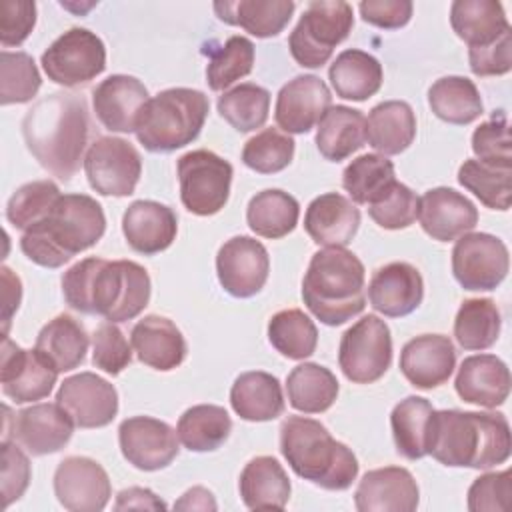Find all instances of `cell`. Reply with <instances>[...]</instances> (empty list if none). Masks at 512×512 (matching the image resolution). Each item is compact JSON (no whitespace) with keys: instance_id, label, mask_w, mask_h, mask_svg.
<instances>
[{"instance_id":"20","label":"cell","mask_w":512,"mask_h":512,"mask_svg":"<svg viewBox=\"0 0 512 512\" xmlns=\"http://www.w3.org/2000/svg\"><path fill=\"white\" fill-rule=\"evenodd\" d=\"M332 104V94L322 78L302 74L288 80L278 96L274 120L286 134L310 132Z\"/></svg>"},{"instance_id":"59","label":"cell","mask_w":512,"mask_h":512,"mask_svg":"<svg viewBox=\"0 0 512 512\" xmlns=\"http://www.w3.org/2000/svg\"><path fill=\"white\" fill-rule=\"evenodd\" d=\"M358 10L364 22L376 28L396 30L410 22L414 6L408 0H364L358 4Z\"/></svg>"},{"instance_id":"28","label":"cell","mask_w":512,"mask_h":512,"mask_svg":"<svg viewBox=\"0 0 512 512\" xmlns=\"http://www.w3.org/2000/svg\"><path fill=\"white\" fill-rule=\"evenodd\" d=\"M454 388L468 404L496 408L508 400L510 370L494 354H474L462 360Z\"/></svg>"},{"instance_id":"30","label":"cell","mask_w":512,"mask_h":512,"mask_svg":"<svg viewBox=\"0 0 512 512\" xmlns=\"http://www.w3.org/2000/svg\"><path fill=\"white\" fill-rule=\"evenodd\" d=\"M240 498L250 510H284L290 500V478L272 456L252 458L238 480Z\"/></svg>"},{"instance_id":"8","label":"cell","mask_w":512,"mask_h":512,"mask_svg":"<svg viewBox=\"0 0 512 512\" xmlns=\"http://www.w3.org/2000/svg\"><path fill=\"white\" fill-rule=\"evenodd\" d=\"M352 26L354 12L348 2H310L288 36L290 54L302 68H320Z\"/></svg>"},{"instance_id":"37","label":"cell","mask_w":512,"mask_h":512,"mask_svg":"<svg viewBox=\"0 0 512 512\" xmlns=\"http://www.w3.org/2000/svg\"><path fill=\"white\" fill-rule=\"evenodd\" d=\"M330 84L336 96L362 102L374 96L384 80L382 64L364 50H344L328 68Z\"/></svg>"},{"instance_id":"13","label":"cell","mask_w":512,"mask_h":512,"mask_svg":"<svg viewBox=\"0 0 512 512\" xmlns=\"http://www.w3.org/2000/svg\"><path fill=\"white\" fill-rule=\"evenodd\" d=\"M508 268V248L498 236L468 232L452 248V274L464 290H496L506 278Z\"/></svg>"},{"instance_id":"5","label":"cell","mask_w":512,"mask_h":512,"mask_svg":"<svg viewBox=\"0 0 512 512\" xmlns=\"http://www.w3.org/2000/svg\"><path fill=\"white\" fill-rule=\"evenodd\" d=\"M364 284L366 272L360 258L342 246H328L310 258L302 300L322 324L340 326L364 310Z\"/></svg>"},{"instance_id":"46","label":"cell","mask_w":512,"mask_h":512,"mask_svg":"<svg viewBox=\"0 0 512 512\" xmlns=\"http://www.w3.org/2000/svg\"><path fill=\"white\" fill-rule=\"evenodd\" d=\"M220 116L238 132L262 128L270 112V92L258 84L244 82L218 96Z\"/></svg>"},{"instance_id":"19","label":"cell","mask_w":512,"mask_h":512,"mask_svg":"<svg viewBox=\"0 0 512 512\" xmlns=\"http://www.w3.org/2000/svg\"><path fill=\"white\" fill-rule=\"evenodd\" d=\"M58 378L52 368L36 350H24L8 336L2 342L0 384L6 398L14 404H26L46 398Z\"/></svg>"},{"instance_id":"50","label":"cell","mask_w":512,"mask_h":512,"mask_svg":"<svg viewBox=\"0 0 512 512\" xmlns=\"http://www.w3.org/2000/svg\"><path fill=\"white\" fill-rule=\"evenodd\" d=\"M294 140L278 128H264L242 148V162L258 174H276L290 166L294 158Z\"/></svg>"},{"instance_id":"39","label":"cell","mask_w":512,"mask_h":512,"mask_svg":"<svg viewBox=\"0 0 512 512\" xmlns=\"http://www.w3.org/2000/svg\"><path fill=\"white\" fill-rule=\"evenodd\" d=\"M428 106L434 116L456 126L470 124L484 112L476 84L464 76L438 78L428 88Z\"/></svg>"},{"instance_id":"47","label":"cell","mask_w":512,"mask_h":512,"mask_svg":"<svg viewBox=\"0 0 512 512\" xmlns=\"http://www.w3.org/2000/svg\"><path fill=\"white\" fill-rule=\"evenodd\" d=\"M458 182L486 208L506 212L512 200V168H498L468 158L458 168Z\"/></svg>"},{"instance_id":"17","label":"cell","mask_w":512,"mask_h":512,"mask_svg":"<svg viewBox=\"0 0 512 512\" xmlns=\"http://www.w3.org/2000/svg\"><path fill=\"white\" fill-rule=\"evenodd\" d=\"M118 442L122 456L138 470H162L178 456L176 430L152 416H132L120 422Z\"/></svg>"},{"instance_id":"9","label":"cell","mask_w":512,"mask_h":512,"mask_svg":"<svg viewBox=\"0 0 512 512\" xmlns=\"http://www.w3.org/2000/svg\"><path fill=\"white\" fill-rule=\"evenodd\" d=\"M180 200L196 216L218 214L230 196L232 164L210 150H192L178 158Z\"/></svg>"},{"instance_id":"27","label":"cell","mask_w":512,"mask_h":512,"mask_svg":"<svg viewBox=\"0 0 512 512\" xmlns=\"http://www.w3.org/2000/svg\"><path fill=\"white\" fill-rule=\"evenodd\" d=\"M360 226V210L338 192L316 196L304 214V230L318 246H346Z\"/></svg>"},{"instance_id":"55","label":"cell","mask_w":512,"mask_h":512,"mask_svg":"<svg viewBox=\"0 0 512 512\" xmlns=\"http://www.w3.org/2000/svg\"><path fill=\"white\" fill-rule=\"evenodd\" d=\"M512 502V474L510 470L486 472L478 476L468 488L470 512H504Z\"/></svg>"},{"instance_id":"53","label":"cell","mask_w":512,"mask_h":512,"mask_svg":"<svg viewBox=\"0 0 512 512\" xmlns=\"http://www.w3.org/2000/svg\"><path fill=\"white\" fill-rule=\"evenodd\" d=\"M472 152L476 160L498 166L512 168V140L508 118L502 110L494 112L490 120L482 122L472 134Z\"/></svg>"},{"instance_id":"22","label":"cell","mask_w":512,"mask_h":512,"mask_svg":"<svg viewBox=\"0 0 512 512\" xmlns=\"http://www.w3.org/2000/svg\"><path fill=\"white\" fill-rule=\"evenodd\" d=\"M418 502V484L402 466L368 470L354 492V504L360 512H412Z\"/></svg>"},{"instance_id":"23","label":"cell","mask_w":512,"mask_h":512,"mask_svg":"<svg viewBox=\"0 0 512 512\" xmlns=\"http://www.w3.org/2000/svg\"><path fill=\"white\" fill-rule=\"evenodd\" d=\"M418 220L430 238L450 242L474 230L478 224V210L464 194L454 188L438 186L426 190L420 198Z\"/></svg>"},{"instance_id":"51","label":"cell","mask_w":512,"mask_h":512,"mask_svg":"<svg viewBox=\"0 0 512 512\" xmlns=\"http://www.w3.org/2000/svg\"><path fill=\"white\" fill-rule=\"evenodd\" d=\"M60 188L52 180H34L20 186L6 204V218L18 230H28L40 222L60 198Z\"/></svg>"},{"instance_id":"54","label":"cell","mask_w":512,"mask_h":512,"mask_svg":"<svg viewBox=\"0 0 512 512\" xmlns=\"http://www.w3.org/2000/svg\"><path fill=\"white\" fill-rule=\"evenodd\" d=\"M132 362V350L124 332L114 322H102L92 334V364L110 376H118Z\"/></svg>"},{"instance_id":"48","label":"cell","mask_w":512,"mask_h":512,"mask_svg":"<svg viewBox=\"0 0 512 512\" xmlns=\"http://www.w3.org/2000/svg\"><path fill=\"white\" fill-rule=\"evenodd\" d=\"M254 66V44L246 36H230L206 64L210 90L222 92L236 80L248 76Z\"/></svg>"},{"instance_id":"18","label":"cell","mask_w":512,"mask_h":512,"mask_svg":"<svg viewBox=\"0 0 512 512\" xmlns=\"http://www.w3.org/2000/svg\"><path fill=\"white\" fill-rule=\"evenodd\" d=\"M54 494L70 512L104 510L112 486L106 470L88 456H68L54 472Z\"/></svg>"},{"instance_id":"11","label":"cell","mask_w":512,"mask_h":512,"mask_svg":"<svg viewBox=\"0 0 512 512\" xmlns=\"http://www.w3.org/2000/svg\"><path fill=\"white\" fill-rule=\"evenodd\" d=\"M46 76L66 88L84 86L106 68V46L88 28H70L60 34L40 58Z\"/></svg>"},{"instance_id":"42","label":"cell","mask_w":512,"mask_h":512,"mask_svg":"<svg viewBox=\"0 0 512 512\" xmlns=\"http://www.w3.org/2000/svg\"><path fill=\"white\" fill-rule=\"evenodd\" d=\"M500 310L492 298L464 300L454 318V338L464 350H486L500 336Z\"/></svg>"},{"instance_id":"32","label":"cell","mask_w":512,"mask_h":512,"mask_svg":"<svg viewBox=\"0 0 512 512\" xmlns=\"http://www.w3.org/2000/svg\"><path fill=\"white\" fill-rule=\"evenodd\" d=\"M416 138V116L408 102L386 100L376 104L366 120V140L382 156L404 152Z\"/></svg>"},{"instance_id":"14","label":"cell","mask_w":512,"mask_h":512,"mask_svg":"<svg viewBox=\"0 0 512 512\" xmlns=\"http://www.w3.org/2000/svg\"><path fill=\"white\" fill-rule=\"evenodd\" d=\"M4 422L12 428H4L2 438H10L20 444L32 456H46L60 452L72 438L74 422L58 404H32L10 416V408L4 406Z\"/></svg>"},{"instance_id":"57","label":"cell","mask_w":512,"mask_h":512,"mask_svg":"<svg viewBox=\"0 0 512 512\" xmlns=\"http://www.w3.org/2000/svg\"><path fill=\"white\" fill-rule=\"evenodd\" d=\"M0 16V42L4 48L20 46L36 24V4L30 0H4Z\"/></svg>"},{"instance_id":"43","label":"cell","mask_w":512,"mask_h":512,"mask_svg":"<svg viewBox=\"0 0 512 512\" xmlns=\"http://www.w3.org/2000/svg\"><path fill=\"white\" fill-rule=\"evenodd\" d=\"M432 410V404L422 396H408L392 408V438L396 452L406 460H420L426 456V424Z\"/></svg>"},{"instance_id":"21","label":"cell","mask_w":512,"mask_h":512,"mask_svg":"<svg viewBox=\"0 0 512 512\" xmlns=\"http://www.w3.org/2000/svg\"><path fill=\"white\" fill-rule=\"evenodd\" d=\"M150 96L146 86L128 74H112L92 90V106L100 124L110 132H136Z\"/></svg>"},{"instance_id":"36","label":"cell","mask_w":512,"mask_h":512,"mask_svg":"<svg viewBox=\"0 0 512 512\" xmlns=\"http://www.w3.org/2000/svg\"><path fill=\"white\" fill-rule=\"evenodd\" d=\"M316 148L330 160L340 162L360 150L366 142V118L350 106H330L316 128Z\"/></svg>"},{"instance_id":"33","label":"cell","mask_w":512,"mask_h":512,"mask_svg":"<svg viewBox=\"0 0 512 512\" xmlns=\"http://www.w3.org/2000/svg\"><path fill=\"white\" fill-rule=\"evenodd\" d=\"M88 334L84 326L68 314H58L36 336L34 350L60 372L78 368L88 352Z\"/></svg>"},{"instance_id":"61","label":"cell","mask_w":512,"mask_h":512,"mask_svg":"<svg viewBox=\"0 0 512 512\" xmlns=\"http://www.w3.org/2000/svg\"><path fill=\"white\" fill-rule=\"evenodd\" d=\"M0 272H2V286H4L2 288V304H4L2 324H4V336H8L10 320H12L14 312L20 306V300H22V282L8 266H2Z\"/></svg>"},{"instance_id":"45","label":"cell","mask_w":512,"mask_h":512,"mask_svg":"<svg viewBox=\"0 0 512 512\" xmlns=\"http://www.w3.org/2000/svg\"><path fill=\"white\" fill-rule=\"evenodd\" d=\"M270 344L290 360H304L314 354L318 344L316 324L298 308L276 312L268 322Z\"/></svg>"},{"instance_id":"62","label":"cell","mask_w":512,"mask_h":512,"mask_svg":"<svg viewBox=\"0 0 512 512\" xmlns=\"http://www.w3.org/2000/svg\"><path fill=\"white\" fill-rule=\"evenodd\" d=\"M178 510H216V500L210 490L202 486H194L182 494L178 502H174Z\"/></svg>"},{"instance_id":"41","label":"cell","mask_w":512,"mask_h":512,"mask_svg":"<svg viewBox=\"0 0 512 512\" xmlns=\"http://www.w3.org/2000/svg\"><path fill=\"white\" fill-rule=\"evenodd\" d=\"M232 432V420L222 406L196 404L188 408L176 426L178 440L190 452H212L220 448Z\"/></svg>"},{"instance_id":"15","label":"cell","mask_w":512,"mask_h":512,"mask_svg":"<svg viewBox=\"0 0 512 512\" xmlns=\"http://www.w3.org/2000/svg\"><path fill=\"white\" fill-rule=\"evenodd\" d=\"M270 272V256L262 242L250 236L226 240L216 254V274L220 286L234 298L256 296Z\"/></svg>"},{"instance_id":"26","label":"cell","mask_w":512,"mask_h":512,"mask_svg":"<svg viewBox=\"0 0 512 512\" xmlns=\"http://www.w3.org/2000/svg\"><path fill=\"white\" fill-rule=\"evenodd\" d=\"M122 234L134 252L152 256L164 252L176 240L178 218L166 204L136 200L122 216Z\"/></svg>"},{"instance_id":"60","label":"cell","mask_w":512,"mask_h":512,"mask_svg":"<svg viewBox=\"0 0 512 512\" xmlns=\"http://www.w3.org/2000/svg\"><path fill=\"white\" fill-rule=\"evenodd\" d=\"M114 508L116 510H166V504L150 488L132 486L118 492Z\"/></svg>"},{"instance_id":"12","label":"cell","mask_w":512,"mask_h":512,"mask_svg":"<svg viewBox=\"0 0 512 512\" xmlns=\"http://www.w3.org/2000/svg\"><path fill=\"white\" fill-rule=\"evenodd\" d=\"M84 172L90 188L100 196L124 198L136 190L142 174V158L128 140L100 136L84 156Z\"/></svg>"},{"instance_id":"40","label":"cell","mask_w":512,"mask_h":512,"mask_svg":"<svg viewBox=\"0 0 512 512\" xmlns=\"http://www.w3.org/2000/svg\"><path fill=\"white\" fill-rule=\"evenodd\" d=\"M300 216L298 200L278 188L262 190L254 194L246 208V222L250 230L262 238L278 240L288 236Z\"/></svg>"},{"instance_id":"38","label":"cell","mask_w":512,"mask_h":512,"mask_svg":"<svg viewBox=\"0 0 512 512\" xmlns=\"http://www.w3.org/2000/svg\"><path fill=\"white\" fill-rule=\"evenodd\" d=\"M338 390L340 386L332 370L316 362L298 364L286 378L288 402L304 414L326 412L336 402Z\"/></svg>"},{"instance_id":"4","label":"cell","mask_w":512,"mask_h":512,"mask_svg":"<svg viewBox=\"0 0 512 512\" xmlns=\"http://www.w3.org/2000/svg\"><path fill=\"white\" fill-rule=\"evenodd\" d=\"M106 230L102 206L88 194H62L50 212L24 230L20 248L44 268H60L78 252L92 248Z\"/></svg>"},{"instance_id":"24","label":"cell","mask_w":512,"mask_h":512,"mask_svg":"<svg viewBox=\"0 0 512 512\" xmlns=\"http://www.w3.org/2000/svg\"><path fill=\"white\" fill-rule=\"evenodd\" d=\"M456 368V350L444 334H422L408 340L400 352V372L420 390L448 382Z\"/></svg>"},{"instance_id":"56","label":"cell","mask_w":512,"mask_h":512,"mask_svg":"<svg viewBox=\"0 0 512 512\" xmlns=\"http://www.w3.org/2000/svg\"><path fill=\"white\" fill-rule=\"evenodd\" d=\"M30 484V462L28 456L16 446L14 440L2 438V496L8 508L18 500Z\"/></svg>"},{"instance_id":"7","label":"cell","mask_w":512,"mask_h":512,"mask_svg":"<svg viewBox=\"0 0 512 512\" xmlns=\"http://www.w3.org/2000/svg\"><path fill=\"white\" fill-rule=\"evenodd\" d=\"M208 110V96L200 90H162L144 106L136 126V138L148 152H174L198 138Z\"/></svg>"},{"instance_id":"2","label":"cell","mask_w":512,"mask_h":512,"mask_svg":"<svg viewBox=\"0 0 512 512\" xmlns=\"http://www.w3.org/2000/svg\"><path fill=\"white\" fill-rule=\"evenodd\" d=\"M88 132L86 100L70 92H54L38 100L22 120V134L30 154L62 182H70L78 172Z\"/></svg>"},{"instance_id":"16","label":"cell","mask_w":512,"mask_h":512,"mask_svg":"<svg viewBox=\"0 0 512 512\" xmlns=\"http://www.w3.org/2000/svg\"><path fill=\"white\" fill-rule=\"evenodd\" d=\"M56 404L78 428L108 426L118 414V392L114 384L94 372L64 378L56 392Z\"/></svg>"},{"instance_id":"58","label":"cell","mask_w":512,"mask_h":512,"mask_svg":"<svg viewBox=\"0 0 512 512\" xmlns=\"http://www.w3.org/2000/svg\"><path fill=\"white\" fill-rule=\"evenodd\" d=\"M470 70L476 76H502L512 68V28L494 44L484 48H468Z\"/></svg>"},{"instance_id":"3","label":"cell","mask_w":512,"mask_h":512,"mask_svg":"<svg viewBox=\"0 0 512 512\" xmlns=\"http://www.w3.org/2000/svg\"><path fill=\"white\" fill-rule=\"evenodd\" d=\"M510 424L500 412L432 410L426 454L444 466L488 470L510 458Z\"/></svg>"},{"instance_id":"31","label":"cell","mask_w":512,"mask_h":512,"mask_svg":"<svg viewBox=\"0 0 512 512\" xmlns=\"http://www.w3.org/2000/svg\"><path fill=\"white\" fill-rule=\"evenodd\" d=\"M232 410L246 422H268L284 412L280 380L268 372L252 370L240 374L230 388Z\"/></svg>"},{"instance_id":"35","label":"cell","mask_w":512,"mask_h":512,"mask_svg":"<svg viewBox=\"0 0 512 512\" xmlns=\"http://www.w3.org/2000/svg\"><path fill=\"white\" fill-rule=\"evenodd\" d=\"M450 24L468 48L494 44L510 30L504 8L496 0H456L450 6Z\"/></svg>"},{"instance_id":"10","label":"cell","mask_w":512,"mask_h":512,"mask_svg":"<svg viewBox=\"0 0 512 512\" xmlns=\"http://www.w3.org/2000/svg\"><path fill=\"white\" fill-rule=\"evenodd\" d=\"M392 362V336L388 324L376 314L362 316L340 338L338 364L354 384L380 380Z\"/></svg>"},{"instance_id":"44","label":"cell","mask_w":512,"mask_h":512,"mask_svg":"<svg viewBox=\"0 0 512 512\" xmlns=\"http://www.w3.org/2000/svg\"><path fill=\"white\" fill-rule=\"evenodd\" d=\"M394 182V164L382 154H362L342 172V186L356 204H372Z\"/></svg>"},{"instance_id":"25","label":"cell","mask_w":512,"mask_h":512,"mask_svg":"<svg viewBox=\"0 0 512 512\" xmlns=\"http://www.w3.org/2000/svg\"><path fill=\"white\" fill-rule=\"evenodd\" d=\"M424 298V280L416 266L390 262L380 266L368 284L370 306L388 316L402 318L412 314Z\"/></svg>"},{"instance_id":"52","label":"cell","mask_w":512,"mask_h":512,"mask_svg":"<svg viewBox=\"0 0 512 512\" xmlns=\"http://www.w3.org/2000/svg\"><path fill=\"white\" fill-rule=\"evenodd\" d=\"M420 198L402 182H394L378 200L368 204L370 218L386 230H402L418 218Z\"/></svg>"},{"instance_id":"34","label":"cell","mask_w":512,"mask_h":512,"mask_svg":"<svg viewBox=\"0 0 512 512\" xmlns=\"http://www.w3.org/2000/svg\"><path fill=\"white\" fill-rule=\"evenodd\" d=\"M296 4L292 0H236L216 2V16L232 26L244 28L256 38L278 36L290 22Z\"/></svg>"},{"instance_id":"29","label":"cell","mask_w":512,"mask_h":512,"mask_svg":"<svg viewBox=\"0 0 512 512\" xmlns=\"http://www.w3.org/2000/svg\"><path fill=\"white\" fill-rule=\"evenodd\" d=\"M130 342L138 360L160 372L178 368L188 352L180 328L170 318L158 314L138 320L130 332Z\"/></svg>"},{"instance_id":"1","label":"cell","mask_w":512,"mask_h":512,"mask_svg":"<svg viewBox=\"0 0 512 512\" xmlns=\"http://www.w3.org/2000/svg\"><path fill=\"white\" fill-rule=\"evenodd\" d=\"M150 290L146 268L134 260L90 256L62 276V294L70 308L114 324L136 318L148 306Z\"/></svg>"},{"instance_id":"6","label":"cell","mask_w":512,"mask_h":512,"mask_svg":"<svg viewBox=\"0 0 512 512\" xmlns=\"http://www.w3.org/2000/svg\"><path fill=\"white\" fill-rule=\"evenodd\" d=\"M280 452L296 476L324 490H346L358 476L354 452L314 418L288 416L280 426Z\"/></svg>"},{"instance_id":"49","label":"cell","mask_w":512,"mask_h":512,"mask_svg":"<svg viewBox=\"0 0 512 512\" xmlns=\"http://www.w3.org/2000/svg\"><path fill=\"white\" fill-rule=\"evenodd\" d=\"M42 78L36 62L26 52L2 50L0 54V104H26L40 90Z\"/></svg>"}]
</instances>
